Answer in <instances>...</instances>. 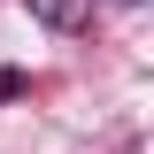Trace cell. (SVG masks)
<instances>
[{
  "instance_id": "cell-1",
  "label": "cell",
  "mask_w": 154,
  "mask_h": 154,
  "mask_svg": "<svg viewBox=\"0 0 154 154\" xmlns=\"http://www.w3.org/2000/svg\"><path fill=\"white\" fill-rule=\"evenodd\" d=\"M23 8H31L46 31H85V23H93V0H23Z\"/></svg>"
},
{
  "instance_id": "cell-2",
  "label": "cell",
  "mask_w": 154,
  "mask_h": 154,
  "mask_svg": "<svg viewBox=\"0 0 154 154\" xmlns=\"http://www.w3.org/2000/svg\"><path fill=\"white\" fill-rule=\"evenodd\" d=\"M23 93H31V77H23L16 62H0V100H23Z\"/></svg>"
}]
</instances>
